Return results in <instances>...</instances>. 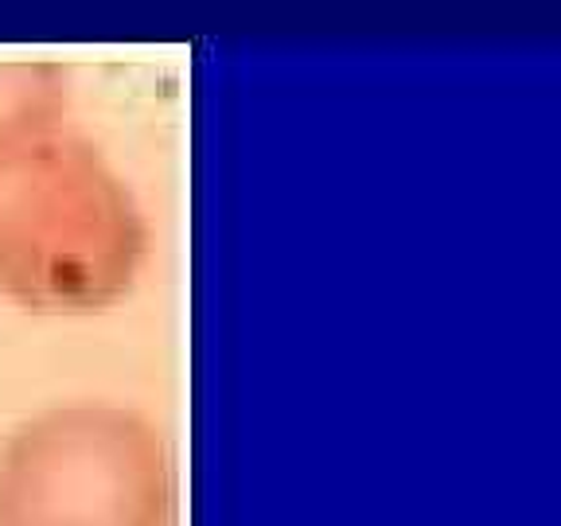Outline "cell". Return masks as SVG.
I'll use <instances>...</instances> for the list:
<instances>
[{
	"instance_id": "cell-1",
	"label": "cell",
	"mask_w": 561,
	"mask_h": 526,
	"mask_svg": "<svg viewBox=\"0 0 561 526\" xmlns=\"http://www.w3.org/2000/svg\"><path fill=\"white\" fill-rule=\"evenodd\" d=\"M149 258L125 175L70 122L0 137V297L39 316L114 308Z\"/></svg>"
},
{
	"instance_id": "cell-3",
	"label": "cell",
	"mask_w": 561,
	"mask_h": 526,
	"mask_svg": "<svg viewBox=\"0 0 561 526\" xmlns=\"http://www.w3.org/2000/svg\"><path fill=\"white\" fill-rule=\"evenodd\" d=\"M70 117V79L59 62H0V137Z\"/></svg>"
},
{
	"instance_id": "cell-2",
	"label": "cell",
	"mask_w": 561,
	"mask_h": 526,
	"mask_svg": "<svg viewBox=\"0 0 561 526\" xmlns=\"http://www.w3.org/2000/svg\"><path fill=\"white\" fill-rule=\"evenodd\" d=\"M172 456L137 405L70 398L0 441V526H168Z\"/></svg>"
}]
</instances>
